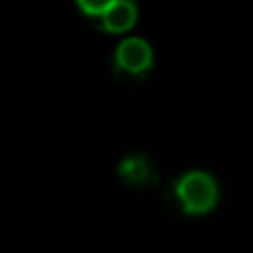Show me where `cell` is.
Returning <instances> with one entry per match:
<instances>
[{
	"label": "cell",
	"mask_w": 253,
	"mask_h": 253,
	"mask_svg": "<svg viewBox=\"0 0 253 253\" xmlns=\"http://www.w3.org/2000/svg\"><path fill=\"white\" fill-rule=\"evenodd\" d=\"M174 194L181 204V211L189 216L209 213L218 204V184L206 171H186L174 184Z\"/></svg>",
	"instance_id": "obj_1"
},
{
	"label": "cell",
	"mask_w": 253,
	"mask_h": 253,
	"mask_svg": "<svg viewBox=\"0 0 253 253\" xmlns=\"http://www.w3.org/2000/svg\"><path fill=\"white\" fill-rule=\"evenodd\" d=\"M152 60H154L152 47L142 38H126L124 42H119V47L114 52L117 70L124 75H134V77H142L152 67Z\"/></svg>",
	"instance_id": "obj_2"
},
{
	"label": "cell",
	"mask_w": 253,
	"mask_h": 253,
	"mask_svg": "<svg viewBox=\"0 0 253 253\" xmlns=\"http://www.w3.org/2000/svg\"><path fill=\"white\" fill-rule=\"evenodd\" d=\"M119 179L126 184V186H137V189H144L149 184L157 181V167L149 157L144 154H129L119 162Z\"/></svg>",
	"instance_id": "obj_3"
},
{
	"label": "cell",
	"mask_w": 253,
	"mask_h": 253,
	"mask_svg": "<svg viewBox=\"0 0 253 253\" xmlns=\"http://www.w3.org/2000/svg\"><path fill=\"white\" fill-rule=\"evenodd\" d=\"M137 23V5L134 0H119L102 15V30L104 33H126Z\"/></svg>",
	"instance_id": "obj_4"
},
{
	"label": "cell",
	"mask_w": 253,
	"mask_h": 253,
	"mask_svg": "<svg viewBox=\"0 0 253 253\" xmlns=\"http://www.w3.org/2000/svg\"><path fill=\"white\" fill-rule=\"evenodd\" d=\"M114 3H119V0H77L80 10L89 18H102Z\"/></svg>",
	"instance_id": "obj_5"
}]
</instances>
